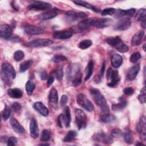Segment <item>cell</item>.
I'll use <instances>...</instances> for the list:
<instances>
[{
	"label": "cell",
	"mask_w": 146,
	"mask_h": 146,
	"mask_svg": "<svg viewBox=\"0 0 146 146\" xmlns=\"http://www.w3.org/2000/svg\"><path fill=\"white\" fill-rule=\"evenodd\" d=\"M90 92L95 103L100 107L102 114L110 113V110L106 100L100 91L97 88H92L90 90Z\"/></svg>",
	"instance_id": "obj_1"
},
{
	"label": "cell",
	"mask_w": 146,
	"mask_h": 146,
	"mask_svg": "<svg viewBox=\"0 0 146 146\" xmlns=\"http://www.w3.org/2000/svg\"><path fill=\"white\" fill-rule=\"evenodd\" d=\"M107 44L115 48L117 51L121 53L126 52L128 51L129 48L120 39V37L116 36L114 37H109L106 39Z\"/></svg>",
	"instance_id": "obj_2"
},
{
	"label": "cell",
	"mask_w": 146,
	"mask_h": 146,
	"mask_svg": "<svg viewBox=\"0 0 146 146\" xmlns=\"http://www.w3.org/2000/svg\"><path fill=\"white\" fill-rule=\"evenodd\" d=\"M71 113L70 108L66 106L64 108L63 113H61L58 117V125L62 128L63 125L66 127H68L70 125L71 123Z\"/></svg>",
	"instance_id": "obj_3"
},
{
	"label": "cell",
	"mask_w": 146,
	"mask_h": 146,
	"mask_svg": "<svg viewBox=\"0 0 146 146\" xmlns=\"http://www.w3.org/2000/svg\"><path fill=\"white\" fill-rule=\"evenodd\" d=\"M107 79L108 81L107 86L110 87H115L120 80L118 71L112 68H109L107 72Z\"/></svg>",
	"instance_id": "obj_4"
},
{
	"label": "cell",
	"mask_w": 146,
	"mask_h": 146,
	"mask_svg": "<svg viewBox=\"0 0 146 146\" xmlns=\"http://www.w3.org/2000/svg\"><path fill=\"white\" fill-rule=\"evenodd\" d=\"M2 71L6 82H9L11 79H15L16 76L15 71L14 67L10 64L3 63L2 65Z\"/></svg>",
	"instance_id": "obj_5"
},
{
	"label": "cell",
	"mask_w": 146,
	"mask_h": 146,
	"mask_svg": "<svg viewBox=\"0 0 146 146\" xmlns=\"http://www.w3.org/2000/svg\"><path fill=\"white\" fill-rule=\"evenodd\" d=\"M75 122L77 127L79 129L84 128L86 127V116L84 112L79 108H76L75 110Z\"/></svg>",
	"instance_id": "obj_6"
},
{
	"label": "cell",
	"mask_w": 146,
	"mask_h": 146,
	"mask_svg": "<svg viewBox=\"0 0 146 146\" xmlns=\"http://www.w3.org/2000/svg\"><path fill=\"white\" fill-rule=\"evenodd\" d=\"M76 102L80 106L89 112H91L94 110V106L91 102L83 94H80L77 96Z\"/></svg>",
	"instance_id": "obj_7"
},
{
	"label": "cell",
	"mask_w": 146,
	"mask_h": 146,
	"mask_svg": "<svg viewBox=\"0 0 146 146\" xmlns=\"http://www.w3.org/2000/svg\"><path fill=\"white\" fill-rule=\"evenodd\" d=\"M53 41L48 39L38 38L33 40H31L26 43L27 46L31 47H46L52 44Z\"/></svg>",
	"instance_id": "obj_8"
},
{
	"label": "cell",
	"mask_w": 146,
	"mask_h": 146,
	"mask_svg": "<svg viewBox=\"0 0 146 146\" xmlns=\"http://www.w3.org/2000/svg\"><path fill=\"white\" fill-rule=\"evenodd\" d=\"M95 19L94 18H86L81 21L76 26V27H74L72 30L76 32H80L83 31L87 28L94 26Z\"/></svg>",
	"instance_id": "obj_9"
},
{
	"label": "cell",
	"mask_w": 146,
	"mask_h": 146,
	"mask_svg": "<svg viewBox=\"0 0 146 146\" xmlns=\"http://www.w3.org/2000/svg\"><path fill=\"white\" fill-rule=\"evenodd\" d=\"M80 67L79 64H72L68 67L66 71L67 78L69 80H72L75 77L80 74Z\"/></svg>",
	"instance_id": "obj_10"
},
{
	"label": "cell",
	"mask_w": 146,
	"mask_h": 146,
	"mask_svg": "<svg viewBox=\"0 0 146 146\" xmlns=\"http://www.w3.org/2000/svg\"><path fill=\"white\" fill-rule=\"evenodd\" d=\"M51 7V5L48 2L42 1H35L33 3L28 6L27 8L30 10L40 11L47 10Z\"/></svg>",
	"instance_id": "obj_11"
},
{
	"label": "cell",
	"mask_w": 146,
	"mask_h": 146,
	"mask_svg": "<svg viewBox=\"0 0 146 146\" xmlns=\"http://www.w3.org/2000/svg\"><path fill=\"white\" fill-rule=\"evenodd\" d=\"M136 130L140 137L145 140L146 139V120L144 116H141L137 124Z\"/></svg>",
	"instance_id": "obj_12"
},
{
	"label": "cell",
	"mask_w": 146,
	"mask_h": 146,
	"mask_svg": "<svg viewBox=\"0 0 146 146\" xmlns=\"http://www.w3.org/2000/svg\"><path fill=\"white\" fill-rule=\"evenodd\" d=\"M136 10L134 8H131L128 10L118 9L115 11V17L116 18H129L132 17L135 13Z\"/></svg>",
	"instance_id": "obj_13"
},
{
	"label": "cell",
	"mask_w": 146,
	"mask_h": 146,
	"mask_svg": "<svg viewBox=\"0 0 146 146\" xmlns=\"http://www.w3.org/2000/svg\"><path fill=\"white\" fill-rule=\"evenodd\" d=\"M93 139L98 142H101L106 144H110L113 141L112 138L111 136L103 132L96 133L93 136Z\"/></svg>",
	"instance_id": "obj_14"
},
{
	"label": "cell",
	"mask_w": 146,
	"mask_h": 146,
	"mask_svg": "<svg viewBox=\"0 0 146 146\" xmlns=\"http://www.w3.org/2000/svg\"><path fill=\"white\" fill-rule=\"evenodd\" d=\"M113 22L112 19L108 18H96L95 19L94 26L96 28L102 29L110 26Z\"/></svg>",
	"instance_id": "obj_15"
},
{
	"label": "cell",
	"mask_w": 146,
	"mask_h": 146,
	"mask_svg": "<svg viewBox=\"0 0 146 146\" xmlns=\"http://www.w3.org/2000/svg\"><path fill=\"white\" fill-rule=\"evenodd\" d=\"M13 34L12 28L7 24H3L0 27V36L1 38L5 39H9Z\"/></svg>",
	"instance_id": "obj_16"
},
{
	"label": "cell",
	"mask_w": 146,
	"mask_h": 146,
	"mask_svg": "<svg viewBox=\"0 0 146 146\" xmlns=\"http://www.w3.org/2000/svg\"><path fill=\"white\" fill-rule=\"evenodd\" d=\"M48 102L50 105L54 108L58 106V95L57 90L55 88H51L48 95Z\"/></svg>",
	"instance_id": "obj_17"
},
{
	"label": "cell",
	"mask_w": 146,
	"mask_h": 146,
	"mask_svg": "<svg viewBox=\"0 0 146 146\" xmlns=\"http://www.w3.org/2000/svg\"><path fill=\"white\" fill-rule=\"evenodd\" d=\"M67 18L71 21H74L80 18H85L87 17V15L83 12L76 13L74 11H68L66 13Z\"/></svg>",
	"instance_id": "obj_18"
},
{
	"label": "cell",
	"mask_w": 146,
	"mask_h": 146,
	"mask_svg": "<svg viewBox=\"0 0 146 146\" xmlns=\"http://www.w3.org/2000/svg\"><path fill=\"white\" fill-rule=\"evenodd\" d=\"M140 64H136L133 66L132 67H131L127 72V79L130 81L133 80L137 76L140 71Z\"/></svg>",
	"instance_id": "obj_19"
},
{
	"label": "cell",
	"mask_w": 146,
	"mask_h": 146,
	"mask_svg": "<svg viewBox=\"0 0 146 146\" xmlns=\"http://www.w3.org/2000/svg\"><path fill=\"white\" fill-rule=\"evenodd\" d=\"M30 132L31 136L34 138L36 139L39 136V128L37 124L36 120L33 118L30 120Z\"/></svg>",
	"instance_id": "obj_20"
},
{
	"label": "cell",
	"mask_w": 146,
	"mask_h": 146,
	"mask_svg": "<svg viewBox=\"0 0 146 146\" xmlns=\"http://www.w3.org/2000/svg\"><path fill=\"white\" fill-rule=\"evenodd\" d=\"M131 21L128 18H124L119 21L115 26L114 29L116 30H125L130 27Z\"/></svg>",
	"instance_id": "obj_21"
},
{
	"label": "cell",
	"mask_w": 146,
	"mask_h": 146,
	"mask_svg": "<svg viewBox=\"0 0 146 146\" xmlns=\"http://www.w3.org/2000/svg\"><path fill=\"white\" fill-rule=\"evenodd\" d=\"M57 15V9H52L44 13H41L38 16V19L41 20H48L55 17Z\"/></svg>",
	"instance_id": "obj_22"
},
{
	"label": "cell",
	"mask_w": 146,
	"mask_h": 146,
	"mask_svg": "<svg viewBox=\"0 0 146 146\" xmlns=\"http://www.w3.org/2000/svg\"><path fill=\"white\" fill-rule=\"evenodd\" d=\"M25 31L29 35H39L43 33V29L33 25H27L24 27Z\"/></svg>",
	"instance_id": "obj_23"
},
{
	"label": "cell",
	"mask_w": 146,
	"mask_h": 146,
	"mask_svg": "<svg viewBox=\"0 0 146 146\" xmlns=\"http://www.w3.org/2000/svg\"><path fill=\"white\" fill-rule=\"evenodd\" d=\"M34 108L43 116H47L48 115V110L40 102H37L33 104Z\"/></svg>",
	"instance_id": "obj_24"
},
{
	"label": "cell",
	"mask_w": 146,
	"mask_h": 146,
	"mask_svg": "<svg viewBox=\"0 0 146 146\" xmlns=\"http://www.w3.org/2000/svg\"><path fill=\"white\" fill-rule=\"evenodd\" d=\"M10 123L15 132L18 133H23L25 132V128L20 124V123L15 117H11L10 119Z\"/></svg>",
	"instance_id": "obj_25"
},
{
	"label": "cell",
	"mask_w": 146,
	"mask_h": 146,
	"mask_svg": "<svg viewBox=\"0 0 146 146\" xmlns=\"http://www.w3.org/2000/svg\"><path fill=\"white\" fill-rule=\"evenodd\" d=\"M144 35V31H139L136 32L131 39V44L133 46H139L141 43L143 36Z\"/></svg>",
	"instance_id": "obj_26"
},
{
	"label": "cell",
	"mask_w": 146,
	"mask_h": 146,
	"mask_svg": "<svg viewBox=\"0 0 146 146\" xmlns=\"http://www.w3.org/2000/svg\"><path fill=\"white\" fill-rule=\"evenodd\" d=\"M72 33L70 31H57L53 34V36L56 39H67L72 36Z\"/></svg>",
	"instance_id": "obj_27"
},
{
	"label": "cell",
	"mask_w": 146,
	"mask_h": 146,
	"mask_svg": "<svg viewBox=\"0 0 146 146\" xmlns=\"http://www.w3.org/2000/svg\"><path fill=\"white\" fill-rule=\"evenodd\" d=\"M145 15L146 10L145 9H140L136 14V19L141 23V26L143 28H145Z\"/></svg>",
	"instance_id": "obj_28"
},
{
	"label": "cell",
	"mask_w": 146,
	"mask_h": 146,
	"mask_svg": "<svg viewBox=\"0 0 146 146\" xmlns=\"http://www.w3.org/2000/svg\"><path fill=\"white\" fill-rule=\"evenodd\" d=\"M7 94L9 95V96L14 99H19L23 95L22 91L20 89L17 88L8 89Z\"/></svg>",
	"instance_id": "obj_29"
},
{
	"label": "cell",
	"mask_w": 146,
	"mask_h": 146,
	"mask_svg": "<svg viewBox=\"0 0 146 146\" xmlns=\"http://www.w3.org/2000/svg\"><path fill=\"white\" fill-rule=\"evenodd\" d=\"M123 59L120 55L117 54H114L112 55L111 58V63L114 68L119 67L121 65Z\"/></svg>",
	"instance_id": "obj_30"
},
{
	"label": "cell",
	"mask_w": 146,
	"mask_h": 146,
	"mask_svg": "<svg viewBox=\"0 0 146 146\" xmlns=\"http://www.w3.org/2000/svg\"><path fill=\"white\" fill-rule=\"evenodd\" d=\"M119 103L116 104H113L112 106V109L113 111H120L123 110L127 105V102L126 100L123 98L120 97L119 99Z\"/></svg>",
	"instance_id": "obj_31"
},
{
	"label": "cell",
	"mask_w": 146,
	"mask_h": 146,
	"mask_svg": "<svg viewBox=\"0 0 146 146\" xmlns=\"http://www.w3.org/2000/svg\"><path fill=\"white\" fill-rule=\"evenodd\" d=\"M73 2L74 3H75L76 5H79V6H83V7H84L86 8H87V9H90L91 10H92V11H95V12H98L99 11V10L96 7H95L94 6L91 5L90 3L86 2V1H73Z\"/></svg>",
	"instance_id": "obj_32"
},
{
	"label": "cell",
	"mask_w": 146,
	"mask_h": 146,
	"mask_svg": "<svg viewBox=\"0 0 146 146\" xmlns=\"http://www.w3.org/2000/svg\"><path fill=\"white\" fill-rule=\"evenodd\" d=\"M94 63L92 60H90L86 67V74L85 76V81L88 80L92 75L94 71Z\"/></svg>",
	"instance_id": "obj_33"
},
{
	"label": "cell",
	"mask_w": 146,
	"mask_h": 146,
	"mask_svg": "<svg viewBox=\"0 0 146 146\" xmlns=\"http://www.w3.org/2000/svg\"><path fill=\"white\" fill-rule=\"evenodd\" d=\"M123 137L125 143L128 144H131L132 143V136L131 131L128 127L126 128L123 132Z\"/></svg>",
	"instance_id": "obj_34"
},
{
	"label": "cell",
	"mask_w": 146,
	"mask_h": 146,
	"mask_svg": "<svg viewBox=\"0 0 146 146\" xmlns=\"http://www.w3.org/2000/svg\"><path fill=\"white\" fill-rule=\"evenodd\" d=\"M32 63H33V60L31 59L26 60L23 63H22L19 66V72H23L26 70H27L30 67Z\"/></svg>",
	"instance_id": "obj_35"
},
{
	"label": "cell",
	"mask_w": 146,
	"mask_h": 146,
	"mask_svg": "<svg viewBox=\"0 0 146 146\" xmlns=\"http://www.w3.org/2000/svg\"><path fill=\"white\" fill-rule=\"evenodd\" d=\"M77 133L75 131H70L66 135L63 139L64 142H71L72 141L76 136Z\"/></svg>",
	"instance_id": "obj_36"
},
{
	"label": "cell",
	"mask_w": 146,
	"mask_h": 146,
	"mask_svg": "<svg viewBox=\"0 0 146 146\" xmlns=\"http://www.w3.org/2000/svg\"><path fill=\"white\" fill-rule=\"evenodd\" d=\"M100 120L104 123H112L115 120V117L110 113L101 114Z\"/></svg>",
	"instance_id": "obj_37"
},
{
	"label": "cell",
	"mask_w": 146,
	"mask_h": 146,
	"mask_svg": "<svg viewBox=\"0 0 146 146\" xmlns=\"http://www.w3.org/2000/svg\"><path fill=\"white\" fill-rule=\"evenodd\" d=\"M92 45V42L90 39H85L80 41L78 44V47L80 49H87Z\"/></svg>",
	"instance_id": "obj_38"
},
{
	"label": "cell",
	"mask_w": 146,
	"mask_h": 146,
	"mask_svg": "<svg viewBox=\"0 0 146 146\" xmlns=\"http://www.w3.org/2000/svg\"><path fill=\"white\" fill-rule=\"evenodd\" d=\"M35 83L30 80H28L26 82L25 85V88H26L27 94L29 95H31L33 92L34 90L35 89Z\"/></svg>",
	"instance_id": "obj_39"
},
{
	"label": "cell",
	"mask_w": 146,
	"mask_h": 146,
	"mask_svg": "<svg viewBox=\"0 0 146 146\" xmlns=\"http://www.w3.org/2000/svg\"><path fill=\"white\" fill-rule=\"evenodd\" d=\"M52 75L58 81H61L62 78H63V72L62 68H59L58 69H56V70H54L52 72Z\"/></svg>",
	"instance_id": "obj_40"
},
{
	"label": "cell",
	"mask_w": 146,
	"mask_h": 146,
	"mask_svg": "<svg viewBox=\"0 0 146 146\" xmlns=\"http://www.w3.org/2000/svg\"><path fill=\"white\" fill-rule=\"evenodd\" d=\"M11 114V110L10 108L8 106H6L2 113V117L4 120H7L10 116Z\"/></svg>",
	"instance_id": "obj_41"
},
{
	"label": "cell",
	"mask_w": 146,
	"mask_h": 146,
	"mask_svg": "<svg viewBox=\"0 0 146 146\" xmlns=\"http://www.w3.org/2000/svg\"><path fill=\"white\" fill-rule=\"evenodd\" d=\"M51 137V135L50 132L47 129H44L42 131L40 135V140L44 142L48 141Z\"/></svg>",
	"instance_id": "obj_42"
},
{
	"label": "cell",
	"mask_w": 146,
	"mask_h": 146,
	"mask_svg": "<svg viewBox=\"0 0 146 146\" xmlns=\"http://www.w3.org/2000/svg\"><path fill=\"white\" fill-rule=\"evenodd\" d=\"M138 99L139 102L142 103L144 104L146 102V97H145V87H144L140 92V94L138 96Z\"/></svg>",
	"instance_id": "obj_43"
},
{
	"label": "cell",
	"mask_w": 146,
	"mask_h": 146,
	"mask_svg": "<svg viewBox=\"0 0 146 146\" xmlns=\"http://www.w3.org/2000/svg\"><path fill=\"white\" fill-rule=\"evenodd\" d=\"M24 56H25V54L21 50H17L14 54V59L17 62H19L22 59H23Z\"/></svg>",
	"instance_id": "obj_44"
},
{
	"label": "cell",
	"mask_w": 146,
	"mask_h": 146,
	"mask_svg": "<svg viewBox=\"0 0 146 146\" xmlns=\"http://www.w3.org/2000/svg\"><path fill=\"white\" fill-rule=\"evenodd\" d=\"M141 58V55L139 52H136L132 54L129 57V61L132 63H136Z\"/></svg>",
	"instance_id": "obj_45"
},
{
	"label": "cell",
	"mask_w": 146,
	"mask_h": 146,
	"mask_svg": "<svg viewBox=\"0 0 146 146\" xmlns=\"http://www.w3.org/2000/svg\"><path fill=\"white\" fill-rule=\"evenodd\" d=\"M115 9L112 7H109V8H106L103 9L101 14L102 15H112L115 13Z\"/></svg>",
	"instance_id": "obj_46"
},
{
	"label": "cell",
	"mask_w": 146,
	"mask_h": 146,
	"mask_svg": "<svg viewBox=\"0 0 146 146\" xmlns=\"http://www.w3.org/2000/svg\"><path fill=\"white\" fill-rule=\"evenodd\" d=\"M67 60V58L62 55H56L52 58V61L55 63H59Z\"/></svg>",
	"instance_id": "obj_47"
},
{
	"label": "cell",
	"mask_w": 146,
	"mask_h": 146,
	"mask_svg": "<svg viewBox=\"0 0 146 146\" xmlns=\"http://www.w3.org/2000/svg\"><path fill=\"white\" fill-rule=\"evenodd\" d=\"M82 75L80 73L76 77H75L72 80V84L74 87L79 86L82 83Z\"/></svg>",
	"instance_id": "obj_48"
},
{
	"label": "cell",
	"mask_w": 146,
	"mask_h": 146,
	"mask_svg": "<svg viewBox=\"0 0 146 146\" xmlns=\"http://www.w3.org/2000/svg\"><path fill=\"white\" fill-rule=\"evenodd\" d=\"M123 135L122 131L119 128H114L111 131V136L114 137H120Z\"/></svg>",
	"instance_id": "obj_49"
},
{
	"label": "cell",
	"mask_w": 146,
	"mask_h": 146,
	"mask_svg": "<svg viewBox=\"0 0 146 146\" xmlns=\"http://www.w3.org/2000/svg\"><path fill=\"white\" fill-rule=\"evenodd\" d=\"M17 139H16L15 137H14V136H11V137H10L8 139V140H7V145H9V146L15 145V144H16V143H17Z\"/></svg>",
	"instance_id": "obj_50"
},
{
	"label": "cell",
	"mask_w": 146,
	"mask_h": 146,
	"mask_svg": "<svg viewBox=\"0 0 146 146\" xmlns=\"http://www.w3.org/2000/svg\"><path fill=\"white\" fill-rule=\"evenodd\" d=\"M123 92L125 95L130 96L133 94L134 90L132 87H126L123 90Z\"/></svg>",
	"instance_id": "obj_51"
},
{
	"label": "cell",
	"mask_w": 146,
	"mask_h": 146,
	"mask_svg": "<svg viewBox=\"0 0 146 146\" xmlns=\"http://www.w3.org/2000/svg\"><path fill=\"white\" fill-rule=\"evenodd\" d=\"M12 108L16 112H18L21 109V105L17 102H14L12 104Z\"/></svg>",
	"instance_id": "obj_52"
},
{
	"label": "cell",
	"mask_w": 146,
	"mask_h": 146,
	"mask_svg": "<svg viewBox=\"0 0 146 146\" xmlns=\"http://www.w3.org/2000/svg\"><path fill=\"white\" fill-rule=\"evenodd\" d=\"M67 102V96L66 95H63L61 97V99H60V105L61 106H64Z\"/></svg>",
	"instance_id": "obj_53"
},
{
	"label": "cell",
	"mask_w": 146,
	"mask_h": 146,
	"mask_svg": "<svg viewBox=\"0 0 146 146\" xmlns=\"http://www.w3.org/2000/svg\"><path fill=\"white\" fill-rule=\"evenodd\" d=\"M105 68H106V62L104 61L102 66V68H100V72H99V77L102 78L104 73V70H105Z\"/></svg>",
	"instance_id": "obj_54"
},
{
	"label": "cell",
	"mask_w": 146,
	"mask_h": 146,
	"mask_svg": "<svg viewBox=\"0 0 146 146\" xmlns=\"http://www.w3.org/2000/svg\"><path fill=\"white\" fill-rule=\"evenodd\" d=\"M47 74L45 70H43L40 72V78L42 80H46L47 79Z\"/></svg>",
	"instance_id": "obj_55"
},
{
	"label": "cell",
	"mask_w": 146,
	"mask_h": 146,
	"mask_svg": "<svg viewBox=\"0 0 146 146\" xmlns=\"http://www.w3.org/2000/svg\"><path fill=\"white\" fill-rule=\"evenodd\" d=\"M54 81V76H50V77L48 78V80H47V85H48V86L51 85V84L53 83Z\"/></svg>",
	"instance_id": "obj_56"
},
{
	"label": "cell",
	"mask_w": 146,
	"mask_h": 146,
	"mask_svg": "<svg viewBox=\"0 0 146 146\" xmlns=\"http://www.w3.org/2000/svg\"><path fill=\"white\" fill-rule=\"evenodd\" d=\"M136 145H144V144H143L141 143H137L136 144Z\"/></svg>",
	"instance_id": "obj_57"
},
{
	"label": "cell",
	"mask_w": 146,
	"mask_h": 146,
	"mask_svg": "<svg viewBox=\"0 0 146 146\" xmlns=\"http://www.w3.org/2000/svg\"><path fill=\"white\" fill-rule=\"evenodd\" d=\"M39 145H48L49 144H47V143H44V144H40Z\"/></svg>",
	"instance_id": "obj_58"
},
{
	"label": "cell",
	"mask_w": 146,
	"mask_h": 146,
	"mask_svg": "<svg viewBox=\"0 0 146 146\" xmlns=\"http://www.w3.org/2000/svg\"><path fill=\"white\" fill-rule=\"evenodd\" d=\"M145 44H144L143 46V50L144 51H145Z\"/></svg>",
	"instance_id": "obj_59"
}]
</instances>
